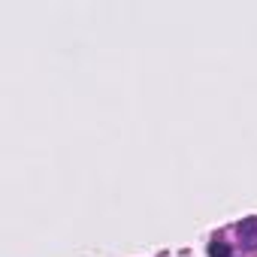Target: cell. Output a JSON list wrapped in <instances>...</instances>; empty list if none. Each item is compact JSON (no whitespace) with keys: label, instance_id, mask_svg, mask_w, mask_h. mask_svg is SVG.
<instances>
[{"label":"cell","instance_id":"1","mask_svg":"<svg viewBox=\"0 0 257 257\" xmlns=\"http://www.w3.org/2000/svg\"><path fill=\"white\" fill-rule=\"evenodd\" d=\"M239 236L248 248H257V218H245L239 224Z\"/></svg>","mask_w":257,"mask_h":257},{"label":"cell","instance_id":"2","mask_svg":"<svg viewBox=\"0 0 257 257\" xmlns=\"http://www.w3.org/2000/svg\"><path fill=\"white\" fill-rule=\"evenodd\" d=\"M209 257H230V248H227L224 242H218V239H215V242L209 245Z\"/></svg>","mask_w":257,"mask_h":257}]
</instances>
